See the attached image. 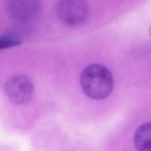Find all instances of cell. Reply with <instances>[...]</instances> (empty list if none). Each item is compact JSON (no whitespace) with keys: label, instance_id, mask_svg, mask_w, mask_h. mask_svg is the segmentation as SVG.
Instances as JSON below:
<instances>
[{"label":"cell","instance_id":"1","mask_svg":"<svg viewBox=\"0 0 151 151\" xmlns=\"http://www.w3.org/2000/svg\"><path fill=\"white\" fill-rule=\"evenodd\" d=\"M80 84L87 96L94 100H102L111 93L114 80L107 68L94 64L83 70L80 76Z\"/></svg>","mask_w":151,"mask_h":151},{"label":"cell","instance_id":"2","mask_svg":"<svg viewBox=\"0 0 151 151\" xmlns=\"http://www.w3.org/2000/svg\"><path fill=\"white\" fill-rule=\"evenodd\" d=\"M4 90L11 102L17 105H24L31 100L34 94V85L27 76L17 74L6 80Z\"/></svg>","mask_w":151,"mask_h":151},{"label":"cell","instance_id":"3","mask_svg":"<svg viewBox=\"0 0 151 151\" xmlns=\"http://www.w3.org/2000/svg\"><path fill=\"white\" fill-rule=\"evenodd\" d=\"M88 9L85 0H60L57 14L64 24L74 26L81 24L87 17Z\"/></svg>","mask_w":151,"mask_h":151},{"label":"cell","instance_id":"4","mask_svg":"<svg viewBox=\"0 0 151 151\" xmlns=\"http://www.w3.org/2000/svg\"><path fill=\"white\" fill-rule=\"evenodd\" d=\"M41 8V0H6V8L14 19L27 21L35 18Z\"/></svg>","mask_w":151,"mask_h":151},{"label":"cell","instance_id":"5","mask_svg":"<svg viewBox=\"0 0 151 151\" xmlns=\"http://www.w3.org/2000/svg\"><path fill=\"white\" fill-rule=\"evenodd\" d=\"M134 144L137 151H151V122L138 127L134 135Z\"/></svg>","mask_w":151,"mask_h":151},{"label":"cell","instance_id":"6","mask_svg":"<svg viewBox=\"0 0 151 151\" xmlns=\"http://www.w3.org/2000/svg\"><path fill=\"white\" fill-rule=\"evenodd\" d=\"M22 42V37L17 32H8L1 36L0 48L1 50L11 48L20 45Z\"/></svg>","mask_w":151,"mask_h":151},{"label":"cell","instance_id":"7","mask_svg":"<svg viewBox=\"0 0 151 151\" xmlns=\"http://www.w3.org/2000/svg\"><path fill=\"white\" fill-rule=\"evenodd\" d=\"M149 35H150V38H151V25H150V27H149Z\"/></svg>","mask_w":151,"mask_h":151}]
</instances>
